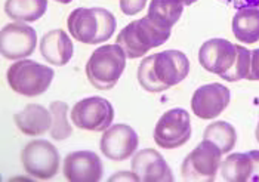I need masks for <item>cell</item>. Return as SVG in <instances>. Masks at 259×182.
Here are the masks:
<instances>
[{"mask_svg":"<svg viewBox=\"0 0 259 182\" xmlns=\"http://www.w3.org/2000/svg\"><path fill=\"white\" fill-rule=\"evenodd\" d=\"M37 44V33L24 22H12L2 28L0 49L8 60H24L30 57Z\"/></svg>","mask_w":259,"mask_h":182,"instance_id":"cell-11","label":"cell"},{"mask_svg":"<svg viewBox=\"0 0 259 182\" xmlns=\"http://www.w3.org/2000/svg\"><path fill=\"white\" fill-rule=\"evenodd\" d=\"M224 3L236 8V9H243V8H259V0H222Z\"/></svg>","mask_w":259,"mask_h":182,"instance_id":"cell-27","label":"cell"},{"mask_svg":"<svg viewBox=\"0 0 259 182\" xmlns=\"http://www.w3.org/2000/svg\"><path fill=\"white\" fill-rule=\"evenodd\" d=\"M222 151L213 142L203 140L185 157L181 166V173L185 181L212 182L217 178L221 166Z\"/></svg>","mask_w":259,"mask_h":182,"instance_id":"cell-7","label":"cell"},{"mask_svg":"<svg viewBox=\"0 0 259 182\" xmlns=\"http://www.w3.org/2000/svg\"><path fill=\"white\" fill-rule=\"evenodd\" d=\"M138 135L127 124H113L107 130H104L101 136V153L114 162H123L129 159L138 148Z\"/></svg>","mask_w":259,"mask_h":182,"instance_id":"cell-12","label":"cell"},{"mask_svg":"<svg viewBox=\"0 0 259 182\" xmlns=\"http://www.w3.org/2000/svg\"><path fill=\"white\" fill-rule=\"evenodd\" d=\"M55 71L33 60H21L8 70V83L20 95L33 98L45 94L54 80Z\"/></svg>","mask_w":259,"mask_h":182,"instance_id":"cell-6","label":"cell"},{"mask_svg":"<svg viewBox=\"0 0 259 182\" xmlns=\"http://www.w3.org/2000/svg\"><path fill=\"white\" fill-rule=\"evenodd\" d=\"M121 179H124V181H138V178H137V175L134 172L132 173L121 172V173H117V175L110 178V181H121Z\"/></svg>","mask_w":259,"mask_h":182,"instance_id":"cell-28","label":"cell"},{"mask_svg":"<svg viewBox=\"0 0 259 182\" xmlns=\"http://www.w3.org/2000/svg\"><path fill=\"white\" fill-rule=\"evenodd\" d=\"M203 140L213 142L225 154L234 148L236 141H237V133H236L234 126L230 124L228 121H215L204 129Z\"/></svg>","mask_w":259,"mask_h":182,"instance_id":"cell-22","label":"cell"},{"mask_svg":"<svg viewBox=\"0 0 259 182\" xmlns=\"http://www.w3.org/2000/svg\"><path fill=\"white\" fill-rule=\"evenodd\" d=\"M200 65L227 81L247 79L250 73V51L225 39H210L199 51Z\"/></svg>","mask_w":259,"mask_h":182,"instance_id":"cell-1","label":"cell"},{"mask_svg":"<svg viewBox=\"0 0 259 182\" xmlns=\"http://www.w3.org/2000/svg\"><path fill=\"white\" fill-rule=\"evenodd\" d=\"M70 117L79 129L104 132L114 120V108L111 102L102 97H89L76 102Z\"/></svg>","mask_w":259,"mask_h":182,"instance_id":"cell-9","label":"cell"},{"mask_svg":"<svg viewBox=\"0 0 259 182\" xmlns=\"http://www.w3.org/2000/svg\"><path fill=\"white\" fill-rule=\"evenodd\" d=\"M74 46L64 30H51L40 40V54L49 64L65 65L73 58Z\"/></svg>","mask_w":259,"mask_h":182,"instance_id":"cell-16","label":"cell"},{"mask_svg":"<svg viewBox=\"0 0 259 182\" xmlns=\"http://www.w3.org/2000/svg\"><path fill=\"white\" fill-rule=\"evenodd\" d=\"M48 9V0H6L5 12L9 18L20 22L40 20Z\"/></svg>","mask_w":259,"mask_h":182,"instance_id":"cell-20","label":"cell"},{"mask_svg":"<svg viewBox=\"0 0 259 182\" xmlns=\"http://www.w3.org/2000/svg\"><path fill=\"white\" fill-rule=\"evenodd\" d=\"M64 176L70 182H98L102 178V162L94 151H74L64 160Z\"/></svg>","mask_w":259,"mask_h":182,"instance_id":"cell-15","label":"cell"},{"mask_svg":"<svg viewBox=\"0 0 259 182\" xmlns=\"http://www.w3.org/2000/svg\"><path fill=\"white\" fill-rule=\"evenodd\" d=\"M191 138V119L187 110L172 108L166 111L157 121L154 129L156 144L166 148L174 150L187 144Z\"/></svg>","mask_w":259,"mask_h":182,"instance_id":"cell-10","label":"cell"},{"mask_svg":"<svg viewBox=\"0 0 259 182\" xmlns=\"http://www.w3.org/2000/svg\"><path fill=\"white\" fill-rule=\"evenodd\" d=\"M132 172L141 182H172L174 175L169 164L157 150H141L132 159Z\"/></svg>","mask_w":259,"mask_h":182,"instance_id":"cell-14","label":"cell"},{"mask_svg":"<svg viewBox=\"0 0 259 182\" xmlns=\"http://www.w3.org/2000/svg\"><path fill=\"white\" fill-rule=\"evenodd\" d=\"M148 0H120V9L124 15H137L145 8Z\"/></svg>","mask_w":259,"mask_h":182,"instance_id":"cell-24","label":"cell"},{"mask_svg":"<svg viewBox=\"0 0 259 182\" xmlns=\"http://www.w3.org/2000/svg\"><path fill=\"white\" fill-rule=\"evenodd\" d=\"M116 25L114 15L104 8H77L67 20L70 34L86 44L108 40L114 34Z\"/></svg>","mask_w":259,"mask_h":182,"instance_id":"cell-3","label":"cell"},{"mask_svg":"<svg viewBox=\"0 0 259 182\" xmlns=\"http://www.w3.org/2000/svg\"><path fill=\"white\" fill-rule=\"evenodd\" d=\"M247 154L252 160V173L249 182H259V151H249Z\"/></svg>","mask_w":259,"mask_h":182,"instance_id":"cell-26","label":"cell"},{"mask_svg":"<svg viewBox=\"0 0 259 182\" xmlns=\"http://www.w3.org/2000/svg\"><path fill=\"white\" fill-rule=\"evenodd\" d=\"M170 37V30L156 25L148 17L132 21L119 34L116 43L124 51L126 57L137 60L144 57L148 51L159 48Z\"/></svg>","mask_w":259,"mask_h":182,"instance_id":"cell-4","label":"cell"},{"mask_svg":"<svg viewBox=\"0 0 259 182\" xmlns=\"http://www.w3.org/2000/svg\"><path fill=\"white\" fill-rule=\"evenodd\" d=\"M247 80H259V49L250 51V73Z\"/></svg>","mask_w":259,"mask_h":182,"instance_id":"cell-25","label":"cell"},{"mask_svg":"<svg viewBox=\"0 0 259 182\" xmlns=\"http://www.w3.org/2000/svg\"><path fill=\"white\" fill-rule=\"evenodd\" d=\"M15 124L21 132L27 136H39L51 130L52 126V114L40 104H28L24 110L17 113Z\"/></svg>","mask_w":259,"mask_h":182,"instance_id":"cell-17","label":"cell"},{"mask_svg":"<svg viewBox=\"0 0 259 182\" xmlns=\"http://www.w3.org/2000/svg\"><path fill=\"white\" fill-rule=\"evenodd\" d=\"M55 2H58V3H62V5H67V3H70V2H73V0H55Z\"/></svg>","mask_w":259,"mask_h":182,"instance_id":"cell-31","label":"cell"},{"mask_svg":"<svg viewBox=\"0 0 259 182\" xmlns=\"http://www.w3.org/2000/svg\"><path fill=\"white\" fill-rule=\"evenodd\" d=\"M49 111L52 114V126H51V136L55 141H64L71 133L73 129L68 123L67 114H68V105L62 101H54L49 105Z\"/></svg>","mask_w":259,"mask_h":182,"instance_id":"cell-23","label":"cell"},{"mask_svg":"<svg viewBox=\"0 0 259 182\" xmlns=\"http://www.w3.org/2000/svg\"><path fill=\"white\" fill-rule=\"evenodd\" d=\"M255 136H256V141L259 142V123L258 126H256V130H255Z\"/></svg>","mask_w":259,"mask_h":182,"instance_id":"cell-30","label":"cell"},{"mask_svg":"<svg viewBox=\"0 0 259 182\" xmlns=\"http://www.w3.org/2000/svg\"><path fill=\"white\" fill-rule=\"evenodd\" d=\"M233 34L241 43L259 40V8H243L233 17Z\"/></svg>","mask_w":259,"mask_h":182,"instance_id":"cell-18","label":"cell"},{"mask_svg":"<svg viewBox=\"0 0 259 182\" xmlns=\"http://www.w3.org/2000/svg\"><path fill=\"white\" fill-rule=\"evenodd\" d=\"M182 12V0H151L147 17L161 28L172 30V27L180 21Z\"/></svg>","mask_w":259,"mask_h":182,"instance_id":"cell-19","label":"cell"},{"mask_svg":"<svg viewBox=\"0 0 259 182\" xmlns=\"http://www.w3.org/2000/svg\"><path fill=\"white\" fill-rule=\"evenodd\" d=\"M230 104V89L221 83L200 86L191 98L193 113L203 120L218 117Z\"/></svg>","mask_w":259,"mask_h":182,"instance_id":"cell-13","label":"cell"},{"mask_svg":"<svg viewBox=\"0 0 259 182\" xmlns=\"http://www.w3.org/2000/svg\"><path fill=\"white\" fill-rule=\"evenodd\" d=\"M184 2V5H193V3H196L197 0H182Z\"/></svg>","mask_w":259,"mask_h":182,"instance_id":"cell-29","label":"cell"},{"mask_svg":"<svg viewBox=\"0 0 259 182\" xmlns=\"http://www.w3.org/2000/svg\"><path fill=\"white\" fill-rule=\"evenodd\" d=\"M190 61L181 51H164L141 61L138 81L148 92H163L188 76Z\"/></svg>","mask_w":259,"mask_h":182,"instance_id":"cell-2","label":"cell"},{"mask_svg":"<svg viewBox=\"0 0 259 182\" xmlns=\"http://www.w3.org/2000/svg\"><path fill=\"white\" fill-rule=\"evenodd\" d=\"M252 173V160L246 153L230 154L221 164V176L227 182H249Z\"/></svg>","mask_w":259,"mask_h":182,"instance_id":"cell-21","label":"cell"},{"mask_svg":"<svg viewBox=\"0 0 259 182\" xmlns=\"http://www.w3.org/2000/svg\"><path fill=\"white\" fill-rule=\"evenodd\" d=\"M21 162L24 170L30 176L37 179H51L58 173L60 153L49 141L34 140L24 147Z\"/></svg>","mask_w":259,"mask_h":182,"instance_id":"cell-8","label":"cell"},{"mask_svg":"<svg viewBox=\"0 0 259 182\" xmlns=\"http://www.w3.org/2000/svg\"><path fill=\"white\" fill-rule=\"evenodd\" d=\"M126 54L119 44H104L94 51L86 64V76L89 83L100 89L108 90L119 81L126 67Z\"/></svg>","mask_w":259,"mask_h":182,"instance_id":"cell-5","label":"cell"}]
</instances>
